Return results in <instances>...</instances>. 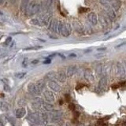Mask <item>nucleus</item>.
<instances>
[{"mask_svg":"<svg viewBox=\"0 0 126 126\" xmlns=\"http://www.w3.org/2000/svg\"><path fill=\"white\" fill-rule=\"evenodd\" d=\"M39 10V5L35 1H32L28 5L26 12L29 16H33L38 13Z\"/></svg>","mask_w":126,"mask_h":126,"instance_id":"obj_1","label":"nucleus"},{"mask_svg":"<svg viewBox=\"0 0 126 126\" xmlns=\"http://www.w3.org/2000/svg\"><path fill=\"white\" fill-rule=\"evenodd\" d=\"M117 74L121 79H124L125 77V69L122 63L120 62H117Z\"/></svg>","mask_w":126,"mask_h":126,"instance_id":"obj_2","label":"nucleus"},{"mask_svg":"<svg viewBox=\"0 0 126 126\" xmlns=\"http://www.w3.org/2000/svg\"><path fill=\"white\" fill-rule=\"evenodd\" d=\"M84 77L87 81H88L90 83H93L94 80V77L93 72H92V70L90 69H87L84 71Z\"/></svg>","mask_w":126,"mask_h":126,"instance_id":"obj_3","label":"nucleus"},{"mask_svg":"<svg viewBox=\"0 0 126 126\" xmlns=\"http://www.w3.org/2000/svg\"><path fill=\"white\" fill-rule=\"evenodd\" d=\"M107 81H108L107 77H106V76L101 77L99 81H98V88L100 91L105 90L106 88V85H107Z\"/></svg>","mask_w":126,"mask_h":126,"instance_id":"obj_4","label":"nucleus"},{"mask_svg":"<svg viewBox=\"0 0 126 126\" xmlns=\"http://www.w3.org/2000/svg\"><path fill=\"white\" fill-rule=\"evenodd\" d=\"M88 21L91 24H92L93 25H96L97 23H98V16L95 13H94V12H92V13H90L88 16Z\"/></svg>","mask_w":126,"mask_h":126,"instance_id":"obj_5","label":"nucleus"},{"mask_svg":"<svg viewBox=\"0 0 126 126\" xmlns=\"http://www.w3.org/2000/svg\"><path fill=\"white\" fill-rule=\"evenodd\" d=\"M72 33V27L69 25V23H66L64 25V28H63V30H62V35H63L64 36L67 37L69 36V35H71Z\"/></svg>","mask_w":126,"mask_h":126,"instance_id":"obj_6","label":"nucleus"},{"mask_svg":"<svg viewBox=\"0 0 126 126\" xmlns=\"http://www.w3.org/2000/svg\"><path fill=\"white\" fill-rule=\"evenodd\" d=\"M62 116V112L60 110H56V111H53L50 113V117L51 118V120L54 121H56L59 120Z\"/></svg>","mask_w":126,"mask_h":126,"instance_id":"obj_7","label":"nucleus"},{"mask_svg":"<svg viewBox=\"0 0 126 126\" xmlns=\"http://www.w3.org/2000/svg\"><path fill=\"white\" fill-rule=\"evenodd\" d=\"M28 91L32 93V94H39L40 92L38 89V88L36 87V84H34V83H30V84L28 85Z\"/></svg>","mask_w":126,"mask_h":126,"instance_id":"obj_8","label":"nucleus"},{"mask_svg":"<svg viewBox=\"0 0 126 126\" xmlns=\"http://www.w3.org/2000/svg\"><path fill=\"white\" fill-rule=\"evenodd\" d=\"M58 22L56 19H53L52 21H50L49 23V27L48 29H50L51 31L54 32H58Z\"/></svg>","mask_w":126,"mask_h":126,"instance_id":"obj_9","label":"nucleus"},{"mask_svg":"<svg viewBox=\"0 0 126 126\" xmlns=\"http://www.w3.org/2000/svg\"><path fill=\"white\" fill-rule=\"evenodd\" d=\"M48 87L54 91V92H60L61 91V86L58 84L56 82L54 81V80H50L48 82Z\"/></svg>","mask_w":126,"mask_h":126,"instance_id":"obj_10","label":"nucleus"},{"mask_svg":"<svg viewBox=\"0 0 126 126\" xmlns=\"http://www.w3.org/2000/svg\"><path fill=\"white\" fill-rule=\"evenodd\" d=\"M43 95H44V98L47 102H53L54 101V94L52 92H50V91H46V92H44Z\"/></svg>","mask_w":126,"mask_h":126,"instance_id":"obj_11","label":"nucleus"},{"mask_svg":"<svg viewBox=\"0 0 126 126\" xmlns=\"http://www.w3.org/2000/svg\"><path fill=\"white\" fill-rule=\"evenodd\" d=\"M66 77H67V74H65V73L64 72V71H62V70L59 71V72H58L56 73V78L62 83L65 82Z\"/></svg>","mask_w":126,"mask_h":126,"instance_id":"obj_12","label":"nucleus"},{"mask_svg":"<svg viewBox=\"0 0 126 126\" xmlns=\"http://www.w3.org/2000/svg\"><path fill=\"white\" fill-rule=\"evenodd\" d=\"M98 21H99L100 25L103 29H106V28L108 27V25H109L108 21L103 15H99V17H98Z\"/></svg>","mask_w":126,"mask_h":126,"instance_id":"obj_13","label":"nucleus"},{"mask_svg":"<svg viewBox=\"0 0 126 126\" xmlns=\"http://www.w3.org/2000/svg\"><path fill=\"white\" fill-rule=\"evenodd\" d=\"M76 70H77V67L75 65H69L67 68V77H73L74 73H76Z\"/></svg>","mask_w":126,"mask_h":126,"instance_id":"obj_14","label":"nucleus"},{"mask_svg":"<svg viewBox=\"0 0 126 126\" xmlns=\"http://www.w3.org/2000/svg\"><path fill=\"white\" fill-rule=\"evenodd\" d=\"M26 113V110L25 108H20L16 110L15 115L17 118H21L25 115Z\"/></svg>","mask_w":126,"mask_h":126,"instance_id":"obj_15","label":"nucleus"},{"mask_svg":"<svg viewBox=\"0 0 126 126\" xmlns=\"http://www.w3.org/2000/svg\"><path fill=\"white\" fill-rule=\"evenodd\" d=\"M39 21L41 22V25H47V24L50 23V15L49 14H44L40 17Z\"/></svg>","mask_w":126,"mask_h":126,"instance_id":"obj_16","label":"nucleus"},{"mask_svg":"<svg viewBox=\"0 0 126 126\" xmlns=\"http://www.w3.org/2000/svg\"><path fill=\"white\" fill-rule=\"evenodd\" d=\"M35 84H36V87L38 88V89L39 90V92H42L43 89L45 87V82L43 80H39L36 81V83H35Z\"/></svg>","mask_w":126,"mask_h":126,"instance_id":"obj_17","label":"nucleus"},{"mask_svg":"<svg viewBox=\"0 0 126 126\" xmlns=\"http://www.w3.org/2000/svg\"><path fill=\"white\" fill-rule=\"evenodd\" d=\"M107 16H108L109 19L111 21H114V20H115V18H116V14H115V12H114L113 10H111V9L108 10V11H107Z\"/></svg>","mask_w":126,"mask_h":126,"instance_id":"obj_18","label":"nucleus"},{"mask_svg":"<svg viewBox=\"0 0 126 126\" xmlns=\"http://www.w3.org/2000/svg\"><path fill=\"white\" fill-rule=\"evenodd\" d=\"M73 25H74V29H76L78 32H81L83 31V26L79 21H73Z\"/></svg>","mask_w":126,"mask_h":126,"instance_id":"obj_19","label":"nucleus"},{"mask_svg":"<svg viewBox=\"0 0 126 126\" xmlns=\"http://www.w3.org/2000/svg\"><path fill=\"white\" fill-rule=\"evenodd\" d=\"M42 106L46 111H51V110H53V109H54V106L50 104V102H48V103H47V102H43V103L42 104Z\"/></svg>","mask_w":126,"mask_h":126,"instance_id":"obj_20","label":"nucleus"},{"mask_svg":"<svg viewBox=\"0 0 126 126\" xmlns=\"http://www.w3.org/2000/svg\"><path fill=\"white\" fill-rule=\"evenodd\" d=\"M95 73H96V76H97V77H100L101 75L102 74V66L101 65H98V66L96 67Z\"/></svg>","mask_w":126,"mask_h":126,"instance_id":"obj_21","label":"nucleus"},{"mask_svg":"<svg viewBox=\"0 0 126 126\" xmlns=\"http://www.w3.org/2000/svg\"><path fill=\"white\" fill-rule=\"evenodd\" d=\"M9 107H10V106L9 104H7L6 102H1V110L2 111H7V110H9Z\"/></svg>","mask_w":126,"mask_h":126,"instance_id":"obj_22","label":"nucleus"},{"mask_svg":"<svg viewBox=\"0 0 126 126\" xmlns=\"http://www.w3.org/2000/svg\"><path fill=\"white\" fill-rule=\"evenodd\" d=\"M30 24L32 25H39L41 26V22L39 21V19H32L30 21Z\"/></svg>","mask_w":126,"mask_h":126,"instance_id":"obj_23","label":"nucleus"},{"mask_svg":"<svg viewBox=\"0 0 126 126\" xmlns=\"http://www.w3.org/2000/svg\"><path fill=\"white\" fill-rule=\"evenodd\" d=\"M63 28H64V24H63L62 21H59L58 22V33H59V34L62 33Z\"/></svg>","mask_w":126,"mask_h":126,"instance_id":"obj_24","label":"nucleus"},{"mask_svg":"<svg viewBox=\"0 0 126 126\" xmlns=\"http://www.w3.org/2000/svg\"><path fill=\"white\" fill-rule=\"evenodd\" d=\"M55 77H56V73L54 72H50V73H48L46 74V78L49 79V80H50V79H54Z\"/></svg>","mask_w":126,"mask_h":126,"instance_id":"obj_25","label":"nucleus"},{"mask_svg":"<svg viewBox=\"0 0 126 126\" xmlns=\"http://www.w3.org/2000/svg\"><path fill=\"white\" fill-rule=\"evenodd\" d=\"M41 105L42 104L39 103V102L34 101V102H32V107L33 109H35V110H39V108H40Z\"/></svg>","mask_w":126,"mask_h":126,"instance_id":"obj_26","label":"nucleus"},{"mask_svg":"<svg viewBox=\"0 0 126 126\" xmlns=\"http://www.w3.org/2000/svg\"><path fill=\"white\" fill-rule=\"evenodd\" d=\"M18 105L20 106H21V107H23V106H26V104H27V102H26V100L25 99H24V98H21V99H19L18 100Z\"/></svg>","mask_w":126,"mask_h":126,"instance_id":"obj_27","label":"nucleus"},{"mask_svg":"<svg viewBox=\"0 0 126 126\" xmlns=\"http://www.w3.org/2000/svg\"><path fill=\"white\" fill-rule=\"evenodd\" d=\"M98 1H99V2L102 4V5L105 6L106 7L110 6V5H109L110 1H109V0H98Z\"/></svg>","mask_w":126,"mask_h":126,"instance_id":"obj_28","label":"nucleus"},{"mask_svg":"<svg viewBox=\"0 0 126 126\" xmlns=\"http://www.w3.org/2000/svg\"><path fill=\"white\" fill-rule=\"evenodd\" d=\"M26 75V73H15V77H17V78H19V79H21V78H23L24 77H25Z\"/></svg>","mask_w":126,"mask_h":126,"instance_id":"obj_29","label":"nucleus"},{"mask_svg":"<svg viewBox=\"0 0 126 126\" xmlns=\"http://www.w3.org/2000/svg\"><path fill=\"white\" fill-rule=\"evenodd\" d=\"M28 2H29V0H22V3H21V9L22 10L27 8V6H28Z\"/></svg>","mask_w":126,"mask_h":126,"instance_id":"obj_30","label":"nucleus"},{"mask_svg":"<svg viewBox=\"0 0 126 126\" xmlns=\"http://www.w3.org/2000/svg\"><path fill=\"white\" fill-rule=\"evenodd\" d=\"M12 42V38L11 37H7L6 41L4 42V46H9L10 43Z\"/></svg>","mask_w":126,"mask_h":126,"instance_id":"obj_31","label":"nucleus"},{"mask_svg":"<svg viewBox=\"0 0 126 126\" xmlns=\"http://www.w3.org/2000/svg\"><path fill=\"white\" fill-rule=\"evenodd\" d=\"M89 10L88 8H84V7H80V9H79V12H80V14L82 13H86V12H88Z\"/></svg>","mask_w":126,"mask_h":126,"instance_id":"obj_32","label":"nucleus"},{"mask_svg":"<svg viewBox=\"0 0 126 126\" xmlns=\"http://www.w3.org/2000/svg\"><path fill=\"white\" fill-rule=\"evenodd\" d=\"M34 101H35V102H39V103H41V104H43V100L41 98H39V97H36V98H34Z\"/></svg>","mask_w":126,"mask_h":126,"instance_id":"obj_33","label":"nucleus"},{"mask_svg":"<svg viewBox=\"0 0 126 126\" xmlns=\"http://www.w3.org/2000/svg\"><path fill=\"white\" fill-rule=\"evenodd\" d=\"M28 61H29V59H28L27 58L24 59V61L22 62V66L23 67H27L28 66Z\"/></svg>","mask_w":126,"mask_h":126,"instance_id":"obj_34","label":"nucleus"},{"mask_svg":"<svg viewBox=\"0 0 126 126\" xmlns=\"http://www.w3.org/2000/svg\"><path fill=\"white\" fill-rule=\"evenodd\" d=\"M4 90H5L6 92H10V87L8 84L7 85L5 84V85H4Z\"/></svg>","mask_w":126,"mask_h":126,"instance_id":"obj_35","label":"nucleus"},{"mask_svg":"<svg viewBox=\"0 0 126 126\" xmlns=\"http://www.w3.org/2000/svg\"><path fill=\"white\" fill-rule=\"evenodd\" d=\"M113 7L115 10H117L118 9H119V5H118L117 3H113Z\"/></svg>","mask_w":126,"mask_h":126,"instance_id":"obj_36","label":"nucleus"},{"mask_svg":"<svg viewBox=\"0 0 126 126\" xmlns=\"http://www.w3.org/2000/svg\"><path fill=\"white\" fill-rule=\"evenodd\" d=\"M69 107L70 108V110H75V106H74V104H73V103H70V104L69 105Z\"/></svg>","mask_w":126,"mask_h":126,"instance_id":"obj_37","label":"nucleus"},{"mask_svg":"<svg viewBox=\"0 0 126 126\" xmlns=\"http://www.w3.org/2000/svg\"><path fill=\"white\" fill-rule=\"evenodd\" d=\"M50 62H51V61H50V58H47V60L43 62V64H50Z\"/></svg>","mask_w":126,"mask_h":126,"instance_id":"obj_38","label":"nucleus"},{"mask_svg":"<svg viewBox=\"0 0 126 126\" xmlns=\"http://www.w3.org/2000/svg\"><path fill=\"white\" fill-rule=\"evenodd\" d=\"M104 55H105V54H97L94 55V56L97 58H102V56H104Z\"/></svg>","mask_w":126,"mask_h":126,"instance_id":"obj_39","label":"nucleus"},{"mask_svg":"<svg viewBox=\"0 0 126 126\" xmlns=\"http://www.w3.org/2000/svg\"><path fill=\"white\" fill-rule=\"evenodd\" d=\"M105 50H106V47H101V48H98L97 49L98 51H103Z\"/></svg>","mask_w":126,"mask_h":126,"instance_id":"obj_40","label":"nucleus"},{"mask_svg":"<svg viewBox=\"0 0 126 126\" xmlns=\"http://www.w3.org/2000/svg\"><path fill=\"white\" fill-rule=\"evenodd\" d=\"M37 63H39V60H37V59L32 61V64H37Z\"/></svg>","mask_w":126,"mask_h":126,"instance_id":"obj_41","label":"nucleus"},{"mask_svg":"<svg viewBox=\"0 0 126 126\" xmlns=\"http://www.w3.org/2000/svg\"><path fill=\"white\" fill-rule=\"evenodd\" d=\"M65 98H66L67 101H68V102L70 101V97L69 98V94H65Z\"/></svg>","mask_w":126,"mask_h":126,"instance_id":"obj_42","label":"nucleus"},{"mask_svg":"<svg viewBox=\"0 0 126 126\" xmlns=\"http://www.w3.org/2000/svg\"><path fill=\"white\" fill-rule=\"evenodd\" d=\"M125 44H126V42H124V43H122L121 44H120V45L117 46V47H122V46H125Z\"/></svg>","mask_w":126,"mask_h":126,"instance_id":"obj_43","label":"nucleus"},{"mask_svg":"<svg viewBox=\"0 0 126 126\" xmlns=\"http://www.w3.org/2000/svg\"><path fill=\"white\" fill-rule=\"evenodd\" d=\"M124 63H125V68H126V60H124Z\"/></svg>","mask_w":126,"mask_h":126,"instance_id":"obj_44","label":"nucleus"},{"mask_svg":"<svg viewBox=\"0 0 126 126\" xmlns=\"http://www.w3.org/2000/svg\"><path fill=\"white\" fill-rule=\"evenodd\" d=\"M3 2H4V0H1V3H3Z\"/></svg>","mask_w":126,"mask_h":126,"instance_id":"obj_45","label":"nucleus"}]
</instances>
